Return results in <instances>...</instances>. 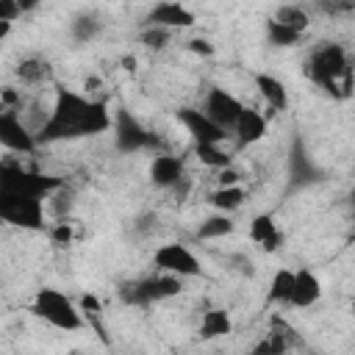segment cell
Instances as JSON below:
<instances>
[{
  "mask_svg": "<svg viewBox=\"0 0 355 355\" xmlns=\"http://www.w3.org/2000/svg\"><path fill=\"white\" fill-rule=\"evenodd\" d=\"M111 128V111L105 100H92L80 92L55 89L53 111L44 116V122L33 130L36 144H55V141H75L100 136Z\"/></svg>",
  "mask_w": 355,
  "mask_h": 355,
  "instance_id": "1",
  "label": "cell"
},
{
  "mask_svg": "<svg viewBox=\"0 0 355 355\" xmlns=\"http://www.w3.org/2000/svg\"><path fill=\"white\" fill-rule=\"evenodd\" d=\"M305 75L333 97L352 94V64L349 53L338 42H319L305 58Z\"/></svg>",
  "mask_w": 355,
  "mask_h": 355,
  "instance_id": "2",
  "label": "cell"
},
{
  "mask_svg": "<svg viewBox=\"0 0 355 355\" xmlns=\"http://www.w3.org/2000/svg\"><path fill=\"white\" fill-rule=\"evenodd\" d=\"M180 291H183V277L169 275V272H155V275H147V277L119 283V300L125 305H136V308H147L153 302L178 297Z\"/></svg>",
  "mask_w": 355,
  "mask_h": 355,
  "instance_id": "3",
  "label": "cell"
},
{
  "mask_svg": "<svg viewBox=\"0 0 355 355\" xmlns=\"http://www.w3.org/2000/svg\"><path fill=\"white\" fill-rule=\"evenodd\" d=\"M31 313H33L36 319H44L47 324H53V327H58V330H67V333L83 327L80 311H78L75 302H72L64 291H58V288H39L36 297H33V302H31Z\"/></svg>",
  "mask_w": 355,
  "mask_h": 355,
  "instance_id": "4",
  "label": "cell"
},
{
  "mask_svg": "<svg viewBox=\"0 0 355 355\" xmlns=\"http://www.w3.org/2000/svg\"><path fill=\"white\" fill-rule=\"evenodd\" d=\"M0 222L22 230H44V197L0 189Z\"/></svg>",
  "mask_w": 355,
  "mask_h": 355,
  "instance_id": "5",
  "label": "cell"
},
{
  "mask_svg": "<svg viewBox=\"0 0 355 355\" xmlns=\"http://www.w3.org/2000/svg\"><path fill=\"white\" fill-rule=\"evenodd\" d=\"M111 128H114V144L119 153H141V150H164V139L153 130H147L125 105L116 108L114 119H111Z\"/></svg>",
  "mask_w": 355,
  "mask_h": 355,
  "instance_id": "6",
  "label": "cell"
},
{
  "mask_svg": "<svg viewBox=\"0 0 355 355\" xmlns=\"http://www.w3.org/2000/svg\"><path fill=\"white\" fill-rule=\"evenodd\" d=\"M0 189H11V191H25V194L47 197V194L64 189V180L55 178V175H44V172L25 169V166H19V164H0Z\"/></svg>",
  "mask_w": 355,
  "mask_h": 355,
  "instance_id": "7",
  "label": "cell"
},
{
  "mask_svg": "<svg viewBox=\"0 0 355 355\" xmlns=\"http://www.w3.org/2000/svg\"><path fill=\"white\" fill-rule=\"evenodd\" d=\"M153 266L158 272H169V275H178V277H200L202 275V266H200L197 255L186 244H178V241L161 244L153 255Z\"/></svg>",
  "mask_w": 355,
  "mask_h": 355,
  "instance_id": "8",
  "label": "cell"
},
{
  "mask_svg": "<svg viewBox=\"0 0 355 355\" xmlns=\"http://www.w3.org/2000/svg\"><path fill=\"white\" fill-rule=\"evenodd\" d=\"M0 147H6L11 153H19V155H31L39 147L36 139H33V130L22 122L19 111H14V108L0 111Z\"/></svg>",
  "mask_w": 355,
  "mask_h": 355,
  "instance_id": "9",
  "label": "cell"
},
{
  "mask_svg": "<svg viewBox=\"0 0 355 355\" xmlns=\"http://www.w3.org/2000/svg\"><path fill=\"white\" fill-rule=\"evenodd\" d=\"M241 108H244V103H241L236 94H230L227 89H222V86H211V89L205 92L202 114H205L211 122H216L219 128H225L227 133H230V128L236 125Z\"/></svg>",
  "mask_w": 355,
  "mask_h": 355,
  "instance_id": "10",
  "label": "cell"
},
{
  "mask_svg": "<svg viewBox=\"0 0 355 355\" xmlns=\"http://www.w3.org/2000/svg\"><path fill=\"white\" fill-rule=\"evenodd\" d=\"M178 122L186 128V133L194 139V144H222L230 136L225 128L211 122L202 114V108H180L178 111Z\"/></svg>",
  "mask_w": 355,
  "mask_h": 355,
  "instance_id": "11",
  "label": "cell"
},
{
  "mask_svg": "<svg viewBox=\"0 0 355 355\" xmlns=\"http://www.w3.org/2000/svg\"><path fill=\"white\" fill-rule=\"evenodd\" d=\"M194 22H197L194 11L186 8L180 0H161L147 11L141 25H161V28H169V31H175V28L180 31V28H191Z\"/></svg>",
  "mask_w": 355,
  "mask_h": 355,
  "instance_id": "12",
  "label": "cell"
},
{
  "mask_svg": "<svg viewBox=\"0 0 355 355\" xmlns=\"http://www.w3.org/2000/svg\"><path fill=\"white\" fill-rule=\"evenodd\" d=\"M288 180H291V189H302V186H311V183L322 180V169L305 153L302 139H294V144L288 150Z\"/></svg>",
  "mask_w": 355,
  "mask_h": 355,
  "instance_id": "13",
  "label": "cell"
},
{
  "mask_svg": "<svg viewBox=\"0 0 355 355\" xmlns=\"http://www.w3.org/2000/svg\"><path fill=\"white\" fill-rule=\"evenodd\" d=\"M186 178V164L183 158L172 155V153H155L153 164H150V183L155 189H172L175 183H180Z\"/></svg>",
  "mask_w": 355,
  "mask_h": 355,
  "instance_id": "14",
  "label": "cell"
},
{
  "mask_svg": "<svg viewBox=\"0 0 355 355\" xmlns=\"http://www.w3.org/2000/svg\"><path fill=\"white\" fill-rule=\"evenodd\" d=\"M319 297H322V283H319V277H316L308 266L294 269V286H291V300H288V305H291V308H311V305L319 302Z\"/></svg>",
  "mask_w": 355,
  "mask_h": 355,
  "instance_id": "15",
  "label": "cell"
},
{
  "mask_svg": "<svg viewBox=\"0 0 355 355\" xmlns=\"http://www.w3.org/2000/svg\"><path fill=\"white\" fill-rule=\"evenodd\" d=\"M230 133H236V141H239L241 147L255 144V141H261V139L266 136V119H263V114L255 111V108H241V114H239L236 125L230 128Z\"/></svg>",
  "mask_w": 355,
  "mask_h": 355,
  "instance_id": "16",
  "label": "cell"
},
{
  "mask_svg": "<svg viewBox=\"0 0 355 355\" xmlns=\"http://www.w3.org/2000/svg\"><path fill=\"white\" fill-rule=\"evenodd\" d=\"M17 78L25 86H39V83H50L53 80V64L44 55H25L17 61Z\"/></svg>",
  "mask_w": 355,
  "mask_h": 355,
  "instance_id": "17",
  "label": "cell"
},
{
  "mask_svg": "<svg viewBox=\"0 0 355 355\" xmlns=\"http://www.w3.org/2000/svg\"><path fill=\"white\" fill-rule=\"evenodd\" d=\"M250 239L258 247H263L266 252H275L280 247V241H283V233H280V227H277V222H275L272 214H258L250 222Z\"/></svg>",
  "mask_w": 355,
  "mask_h": 355,
  "instance_id": "18",
  "label": "cell"
},
{
  "mask_svg": "<svg viewBox=\"0 0 355 355\" xmlns=\"http://www.w3.org/2000/svg\"><path fill=\"white\" fill-rule=\"evenodd\" d=\"M255 86H258L261 97L266 100L269 111H283V108L288 105V89L283 86L280 78H275V75H269V72H258V75H255Z\"/></svg>",
  "mask_w": 355,
  "mask_h": 355,
  "instance_id": "19",
  "label": "cell"
},
{
  "mask_svg": "<svg viewBox=\"0 0 355 355\" xmlns=\"http://www.w3.org/2000/svg\"><path fill=\"white\" fill-rule=\"evenodd\" d=\"M103 33V19L94 11H80L69 22V36L75 44H89Z\"/></svg>",
  "mask_w": 355,
  "mask_h": 355,
  "instance_id": "20",
  "label": "cell"
},
{
  "mask_svg": "<svg viewBox=\"0 0 355 355\" xmlns=\"http://www.w3.org/2000/svg\"><path fill=\"white\" fill-rule=\"evenodd\" d=\"M233 330V322L227 316V311L222 308H208L200 319V338L202 341H214V338H222Z\"/></svg>",
  "mask_w": 355,
  "mask_h": 355,
  "instance_id": "21",
  "label": "cell"
},
{
  "mask_svg": "<svg viewBox=\"0 0 355 355\" xmlns=\"http://www.w3.org/2000/svg\"><path fill=\"white\" fill-rule=\"evenodd\" d=\"M244 200H247V191H244L239 183H233V186H219L216 191L208 194V202H211L216 211H222V214H230V211L241 208Z\"/></svg>",
  "mask_w": 355,
  "mask_h": 355,
  "instance_id": "22",
  "label": "cell"
},
{
  "mask_svg": "<svg viewBox=\"0 0 355 355\" xmlns=\"http://www.w3.org/2000/svg\"><path fill=\"white\" fill-rule=\"evenodd\" d=\"M233 219L227 216V214H214V216H208L200 227H197V239H202V241H214V239H225V236H230L233 233Z\"/></svg>",
  "mask_w": 355,
  "mask_h": 355,
  "instance_id": "23",
  "label": "cell"
},
{
  "mask_svg": "<svg viewBox=\"0 0 355 355\" xmlns=\"http://www.w3.org/2000/svg\"><path fill=\"white\" fill-rule=\"evenodd\" d=\"M291 286H294V269L283 266L272 275V283H269V302H277V305H288L291 300Z\"/></svg>",
  "mask_w": 355,
  "mask_h": 355,
  "instance_id": "24",
  "label": "cell"
},
{
  "mask_svg": "<svg viewBox=\"0 0 355 355\" xmlns=\"http://www.w3.org/2000/svg\"><path fill=\"white\" fill-rule=\"evenodd\" d=\"M300 39H302L300 31H294V28L277 22L275 17L266 19V42H269L272 47H294V44H300Z\"/></svg>",
  "mask_w": 355,
  "mask_h": 355,
  "instance_id": "25",
  "label": "cell"
},
{
  "mask_svg": "<svg viewBox=\"0 0 355 355\" xmlns=\"http://www.w3.org/2000/svg\"><path fill=\"white\" fill-rule=\"evenodd\" d=\"M275 19H277V22H283V25H288V28H294V31H300V33H305V31H308V25H311L308 11H305L302 6H294V3L280 6V8H277V14H275Z\"/></svg>",
  "mask_w": 355,
  "mask_h": 355,
  "instance_id": "26",
  "label": "cell"
},
{
  "mask_svg": "<svg viewBox=\"0 0 355 355\" xmlns=\"http://www.w3.org/2000/svg\"><path fill=\"white\" fill-rule=\"evenodd\" d=\"M194 153H197V158H200L205 166H211V169H222V166H230V164H233V158H230L219 144H194Z\"/></svg>",
  "mask_w": 355,
  "mask_h": 355,
  "instance_id": "27",
  "label": "cell"
},
{
  "mask_svg": "<svg viewBox=\"0 0 355 355\" xmlns=\"http://www.w3.org/2000/svg\"><path fill=\"white\" fill-rule=\"evenodd\" d=\"M172 39V31L169 28H161V25H141V33H139V42L147 47V50H164Z\"/></svg>",
  "mask_w": 355,
  "mask_h": 355,
  "instance_id": "28",
  "label": "cell"
},
{
  "mask_svg": "<svg viewBox=\"0 0 355 355\" xmlns=\"http://www.w3.org/2000/svg\"><path fill=\"white\" fill-rule=\"evenodd\" d=\"M50 230V239L55 241V244H61V247H67L69 241H72V225L64 219V222H55L53 227H47Z\"/></svg>",
  "mask_w": 355,
  "mask_h": 355,
  "instance_id": "29",
  "label": "cell"
},
{
  "mask_svg": "<svg viewBox=\"0 0 355 355\" xmlns=\"http://www.w3.org/2000/svg\"><path fill=\"white\" fill-rule=\"evenodd\" d=\"M319 8L338 17V14H349L355 8V0H319Z\"/></svg>",
  "mask_w": 355,
  "mask_h": 355,
  "instance_id": "30",
  "label": "cell"
},
{
  "mask_svg": "<svg viewBox=\"0 0 355 355\" xmlns=\"http://www.w3.org/2000/svg\"><path fill=\"white\" fill-rule=\"evenodd\" d=\"M155 227H158V216H155V214H141V216L133 219V230H136L139 236H147V233H153Z\"/></svg>",
  "mask_w": 355,
  "mask_h": 355,
  "instance_id": "31",
  "label": "cell"
},
{
  "mask_svg": "<svg viewBox=\"0 0 355 355\" xmlns=\"http://www.w3.org/2000/svg\"><path fill=\"white\" fill-rule=\"evenodd\" d=\"M186 50H191V53H197V55H214V44L208 42V39H189L186 42Z\"/></svg>",
  "mask_w": 355,
  "mask_h": 355,
  "instance_id": "32",
  "label": "cell"
},
{
  "mask_svg": "<svg viewBox=\"0 0 355 355\" xmlns=\"http://www.w3.org/2000/svg\"><path fill=\"white\" fill-rule=\"evenodd\" d=\"M0 100H3V105H6V108H14V111H19V105H22L19 92H17V89H11V86L0 89Z\"/></svg>",
  "mask_w": 355,
  "mask_h": 355,
  "instance_id": "33",
  "label": "cell"
},
{
  "mask_svg": "<svg viewBox=\"0 0 355 355\" xmlns=\"http://www.w3.org/2000/svg\"><path fill=\"white\" fill-rule=\"evenodd\" d=\"M19 17V8H17V3L14 0H0V19H8V22H14Z\"/></svg>",
  "mask_w": 355,
  "mask_h": 355,
  "instance_id": "34",
  "label": "cell"
},
{
  "mask_svg": "<svg viewBox=\"0 0 355 355\" xmlns=\"http://www.w3.org/2000/svg\"><path fill=\"white\" fill-rule=\"evenodd\" d=\"M216 180H219V186H233V183H239V172L233 166H222Z\"/></svg>",
  "mask_w": 355,
  "mask_h": 355,
  "instance_id": "35",
  "label": "cell"
},
{
  "mask_svg": "<svg viewBox=\"0 0 355 355\" xmlns=\"http://www.w3.org/2000/svg\"><path fill=\"white\" fill-rule=\"evenodd\" d=\"M80 305H83V311H89V313H97V311H100V302H97V297H92V294H86V297L80 300Z\"/></svg>",
  "mask_w": 355,
  "mask_h": 355,
  "instance_id": "36",
  "label": "cell"
},
{
  "mask_svg": "<svg viewBox=\"0 0 355 355\" xmlns=\"http://www.w3.org/2000/svg\"><path fill=\"white\" fill-rule=\"evenodd\" d=\"M17 3V8H19V14H28V11H33V8H39V3L42 0H14Z\"/></svg>",
  "mask_w": 355,
  "mask_h": 355,
  "instance_id": "37",
  "label": "cell"
},
{
  "mask_svg": "<svg viewBox=\"0 0 355 355\" xmlns=\"http://www.w3.org/2000/svg\"><path fill=\"white\" fill-rule=\"evenodd\" d=\"M8 33H11V22H8V19H0V42H3Z\"/></svg>",
  "mask_w": 355,
  "mask_h": 355,
  "instance_id": "38",
  "label": "cell"
},
{
  "mask_svg": "<svg viewBox=\"0 0 355 355\" xmlns=\"http://www.w3.org/2000/svg\"><path fill=\"white\" fill-rule=\"evenodd\" d=\"M100 86V78H86V89L92 92V89H97Z\"/></svg>",
  "mask_w": 355,
  "mask_h": 355,
  "instance_id": "39",
  "label": "cell"
},
{
  "mask_svg": "<svg viewBox=\"0 0 355 355\" xmlns=\"http://www.w3.org/2000/svg\"><path fill=\"white\" fill-rule=\"evenodd\" d=\"M122 64H125V69H136V58H130V55L122 58Z\"/></svg>",
  "mask_w": 355,
  "mask_h": 355,
  "instance_id": "40",
  "label": "cell"
},
{
  "mask_svg": "<svg viewBox=\"0 0 355 355\" xmlns=\"http://www.w3.org/2000/svg\"><path fill=\"white\" fill-rule=\"evenodd\" d=\"M3 108H6V105H3V100H0V111H3Z\"/></svg>",
  "mask_w": 355,
  "mask_h": 355,
  "instance_id": "41",
  "label": "cell"
}]
</instances>
